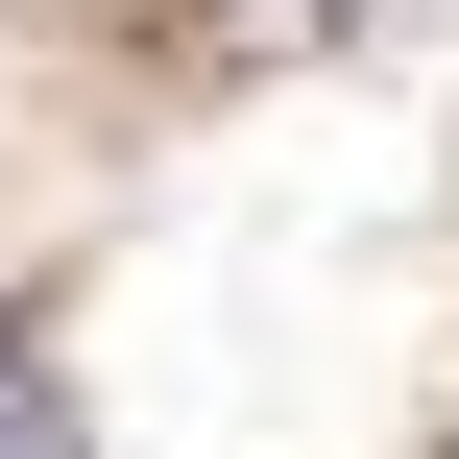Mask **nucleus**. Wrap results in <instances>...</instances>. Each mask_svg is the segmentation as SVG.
<instances>
[{
    "mask_svg": "<svg viewBox=\"0 0 459 459\" xmlns=\"http://www.w3.org/2000/svg\"><path fill=\"white\" fill-rule=\"evenodd\" d=\"M242 24H315V0H242Z\"/></svg>",
    "mask_w": 459,
    "mask_h": 459,
    "instance_id": "obj_2",
    "label": "nucleus"
},
{
    "mask_svg": "<svg viewBox=\"0 0 459 459\" xmlns=\"http://www.w3.org/2000/svg\"><path fill=\"white\" fill-rule=\"evenodd\" d=\"M0 459H73V387H48L24 339H0Z\"/></svg>",
    "mask_w": 459,
    "mask_h": 459,
    "instance_id": "obj_1",
    "label": "nucleus"
}]
</instances>
